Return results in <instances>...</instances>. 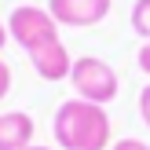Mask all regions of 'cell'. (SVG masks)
I'll list each match as a JSON object with an SVG mask.
<instances>
[{"mask_svg":"<svg viewBox=\"0 0 150 150\" xmlns=\"http://www.w3.org/2000/svg\"><path fill=\"white\" fill-rule=\"evenodd\" d=\"M37 125L26 110H7L0 114V150H26L33 146Z\"/></svg>","mask_w":150,"mask_h":150,"instance_id":"8992f818","label":"cell"},{"mask_svg":"<svg viewBox=\"0 0 150 150\" xmlns=\"http://www.w3.org/2000/svg\"><path fill=\"white\" fill-rule=\"evenodd\" d=\"M128 22H132V29H136V37L150 40V0H136V7H132Z\"/></svg>","mask_w":150,"mask_h":150,"instance_id":"52a82bcc","label":"cell"},{"mask_svg":"<svg viewBox=\"0 0 150 150\" xmlns=\"http://www.w3.org/2000/svg\"><path fill=\"white\" fill-rule=\"evenodd\" d=\"M29 62H33L37 77H44L48 84L51 81H70V70H73V59H70V51H66L62 40H51L44 48L29 51Z\"/></svg>","mask_w":150,"mask_h":150,"instance_id":"5b68a950","label":"cell"},{"mask_svg":"<svg viewBox=\"0 0 150 150\" xmlns=\"http://www.w3.org/2000/svg\"><path fill=\"white\" fill-rule=\"evenodd\" d=\"M139 117H143V125L150 128V84L139 92Z\"/></svg>","mask_w":150,"mask_h":150,"instance_id":"9c48e42d","label":"cell"},{"mask_svg":"<svg viewBox=\"0 0 150 150\" xmlns=\"http://www.w3.org/2000/svg\"><path fill=\"white\" fill-rule=\"evenodd\" d=\"M26 150H51V146H37V143H33V146H26Z\"/></svg>","mask_w":150,"mask_h":150,"instance_id":"4fadbf2b","label":"cell"},{"mask_svg":"<svg viewBox=\"0 0 150 150\" xmlns=\"http://www.w3.org/2000/svg\"><path fill=\"white\" fill-rule=\"evenodd\" d=\"M7 33H11V40L29 55V51L59 40V22H55V15H51L48 7L18 4L11 15H7Z\"/></svg>","mask_w":150,"mask_h":150,"instance_id":"3957f363","label":"cell"},{"mask_svg":"<svg viewBox=\"0 0 150 150\" xmlns=\"http://www.w3.org/2000/svg\"><path fill=\"white\" fill-rule=\"evenodd\" d=\"M55 143L62 150H106L110 146V114L99 103L84 99H66L55 110Z\"/></svg>","mask_w":150,"mask_h":150,"instance_id":"6da1fadb","label":"cell"},{"mask_svg":"<svg viewBox=\"0 0 150 150\" xmlns=\"http://www.w3.org/2000/svg\"><path fill=\"white\" fill-rule=\"evenodd\" d=\"M110 150H150V143H143V139H117Z\"/></svg>","mask_w":150,"mask_h":150,"instance_id":"30bf717a","label":"cell"},{"mask_svg":"<svg viewBox=\"0 0 150 150\" xmlns=\"http://www.w3.org/2000/svg\"><path fill=\"white\" fill-rule=\"evenodd\" d=\"M136 66H139V70H143L146 77H150V40L143 44V48H139V55H136Z\"/></svg>","mask_w":150,"mask_h":150,"instance_id":"8fae6325","label":"cell"},{"mask_svg":"<svg viewBox=\"0 0 150 150\" xmlns=\"http://www.w3.org/2000/svg\"><path fill=\"white\" fill-rule=\"evenodd\" d=\"M7 37H11V33H7V26H4V22H0V51L7 48Z\"/></svg>","mask_w":150,"mask_h":150,"instance_id":"7c38bea8","label":"cell"},{"mask_svg":"<svg viewBox=\"0 0 150 150\" xmlns=\"http://www.w3.org/2000/svg\"><path fill=\"white\" fill-rule=\"evenodd\" d=\"M70 84H73V95H77V99H84V103H99V106L114 103L117 92H121V77H117V70L106 62V59H95V55H81V59H73Z\"/></svg>","mask_w":150,"mask_h":150,"instance_id":"7a4b0ae2","label":"cell"},{"mask_svg":"<svg viewBox=\"0 0 150 150\" xmlns=\"http://www.w3.org/2000/svg\"><path fill=\"white\" fill-rule=\"evenodd\" d=\"M7 92H11V66L0 59V103L7 99Z\"/></svg>","mask_w":150,"mask_h":150,"instance_id":"ba28073f","label":"cell"},{"mask_svg":"<svg viewBox=\"0 0 150 150\" xmlns=\"http://www.w3.org/2000/svg\"><path fill=\"white\" fill-rule=\"evenodd\" d=\"M48 11L59 26L70 29H92L110 15V0H48Z\"/></svg>","mask_w":150,"mask_h":150,"instance_id":"277c9868","label":"cell"}]
</instances>
